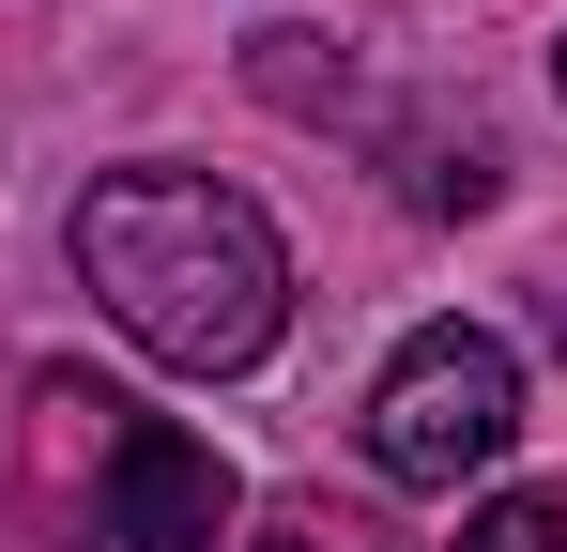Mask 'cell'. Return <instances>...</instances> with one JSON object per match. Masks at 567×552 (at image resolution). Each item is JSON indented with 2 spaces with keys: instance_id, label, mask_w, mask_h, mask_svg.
<instances>
[{
  "instance_id": "obj_4",
  "label": "cell",
  "mask_w": 567,
  "mask_h": 552,
  "mask_svg": "<svg viewBox=\"0 0 567 552\" xmlns=\"http://www.w3.org/2000/svg\"><path fill=\"white\" fill-rule=\"evenodd\" d=\"M461 552H567V491H506V507H475Z\"/></svg>"
},
{
  "instance_id": "obj_6",
  "label": "cell",
  "mask_w": 567,
  "mask_h": 552,
  "mask_svg": "<svg viewBox=\"0 0 567 552\" xmlns=\"http://www.w3.org/2000/svg\"><path fill=\"white\" fill-rule=\"evenodd\" d=\"M553 92H567V47H553Z\"/></svg>"
},
{
  "instance_id": "obj_1",
  "label": "cell",
  "mask_w": 567,
  "mask_h": 552,
  "mask_svg": "<svg viewBox=\"0 0 567 552\" xmlns=\"http://www.w3.org/2000/svg\"><path fill=\"white\" fill-rule=\"evenodd\" d=\"M62 246H78V276H93V307L154 368H185V384L261 368L277 323H291L277 215H261L246 184H215V170H93L78 215H62Z\"/></svg>"
},
{
  "instance_id": "obj_2",
  "label": "cell",
  "mask_w": 567,
  "mask_h": 552,
  "mask_svg": "<svg viewBox=\"0 0 567 552\" xmlns=\"http://www.w3.org/2000/svg\"><path fill=\"white\" fill-rule=\"evenodd\" d=\"M506 446H522V354L491 323H414L383 354V384H369V460L399 491H461Z\"/></svg>"
},
{
  "instance_id": "obj_5",
  "label": "cell",
  "mask_w": 567,
  "mask_h": 552,
  "mask_svg": "<svg viewBox=\"0 0 567 552\" xmlns=\"http://www.w3.org/2000/svg\"><path fill=\"white\" fill-rule=\"evenodd\" d=\"M261 552H322V522H307V507H277V522H261Z\"/></svg>"
},
{
  "instance_id": "obj_3",
  "label": "cell",
  "mask_w": 567,
  "mask_h": 552,
  "mask_svg": "<svg viewBox=\"0 0 567 552\" xmlns=\"http://www.w3.org/2000/svg\"><path fill=\"white\" fill-rule=\"evenodd\" d=\"M230 460L199 446V430H169V415H138L123 446H107V538L123 552H215L230 538Z\"/></svg>"
}]
</instances>
